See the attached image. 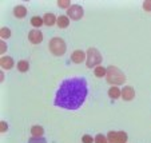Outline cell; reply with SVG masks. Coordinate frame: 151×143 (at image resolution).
I'll return each instance as SVG.
<instances>
[{
  "label": "cell",
  "instance_id": "obj_4",
  "mask_svg": "<svg viewBox=\"0 0 151 143\" xmlns=\"http://www.w3.org/2000/svg\"><path fill=\"white\" fill-rule=\"evenodd\" d=\"M86 63H87V67L91 68V67H98L100 63H102V55L94 47H90L88 51H87V59H86Z\"/></svg>",
  "mask_w": 151,
  "mask_h": 143
},
{
  "label": "cell",
  "instance_id": "obj_16",
  "mask_svg": "<svg viewBox=\"0 0 151 143\" xmlns=\"http://www.w3.org/2000/svg\"><path fill=\"white\" fill-rule=\"evenodd\" d=\"M31 24L36 29H39V27H42L43 24H44V20H43V17H40V16H32L31 17Z\"/></svg>",
  "mask_w": 151,
  "mask_h": 143
},
{
  "label": "cell",
  "instance_id": "obj_7",
  "mask_svg": "<svg viewBox=\"0 0 151 143\" xmlns=\"http://www.w3.org/2000/svg\"><path fill=\"white\" fill-rule=\"evenodd\" d=\"M28 40L31 42L32 44H39L42 43V40H43V34L40 29H32V31H29L28 34Z\"/></svg>",
  "mask_w": 151,
  "mask_h": 143
},
{
  "label": "cell",
  "instance_id": "obj_23",
  "mask_svg": "<svg viewBox=\"0 0 151 143\" xmlns=\"http://www.w3.org/2000/svg\"><path fill=\"white\" fill-rule=\"evenodd\" d=\"M28 143H47V140L44 138H34L32 137L31 139L28 140Z\"/></svg>",
  "mask_w": 151,
  "mask_h": 143
},
{
  "label": "cell",
  "instance_id": "obj_2",
  "mask_svg": "<svg viewBox=\"0 0 151 143\" xmlns=\"http://www.w3.org/2000/svg\"><path fill=\"white\" fill-rule=\"evenodd\" d=\"M106 80L112 86H120L126 82V75L120 71L118 67L110 66L107 68V75H106Z\"/></svg>",
  "mask_w": 151,
  "mask_h": 143
},
{
  "label": "cell",
  "instance_id": "obj_15",
  "mask_svg": "<svg viewBox=\"0 0 151 143\" xmlns=\"http://www.w3.org/2000/svg\"><path fill=\"white\" fill-rule=\"evenodd\" d=\"M31 134L34 138H43L44 134V129L42 126H32L31 127Z\"/></svg>",
  "mask_w": 151,
  "mask_h": 143
},
{
  "label": "cell",
  "instance_id": "obj_26",
  "mask_svg": "<svg viewBox=\"0 0 151 143\" xmlns=\"http://www.w3.org/2000/svg\"><path fill=\"white\" fill-rule=\"evenodd\" d=\"M0 126H1V129H0V131H1V132H6L7 130H8V124H7L6 122H1V123H0Z\"/></svg>",
  "mask_w": 151,
  "mask_h": 143
},
{
  "label": "cell",
  "instance_id": "obj_3",
  "mask_svg": "<svg viewBox=\"0 0 151 143\" xmlns=\"http://www.w3.org/2000/svg\"><path fill=\"white\" fill-rule=\"evenodd\" d=\"M50 51L55 56H63L66 52V42L62 37H52L50 40Z\"/></svg>",
  "mask_w": 151,
  "mask_h": 143
},
{
  "label": "cell",
  "instance_id": "obj_17",
  "mask_svg": "<svg viewBox=\"0 0 151 143\" xmlns=\"http://www.w3.org/2000/svg\"><path fill=\"white\" fill-rule=\"evenodd\" d=\"M16 66H17V70H19L20 72H27L29 70V64L27 60H19Z\"/></svg>",
  "mask_w": 151,
  "mask_h": 143
},
{
  "label": "cell",
  "instance_id": "obj_22",
  "mask_svg": "<svg viewBox=\"0 0 151 143\" xmlns=\"http://www.w3.org/2000/svg\"><path fill=\"white\" fill-rule=\"evenodd\" d=\"M82 142L83 143H95V138H92L91 135H88V134H86L82 137Z\"/></svg>",
  "mask_w": 151,
  "mask_h": 143
},
{
  "label": "cell",
  "instance_id": "obj_25",
  "mask_svg": "<svg viewBox=\"0 0 151 143\" xmlns=\"http://www.w3.org/2000/svg\"><path fill=\"white\" fill-rule=\"evenodd\" d=\"M6 51H7V44L4 43V40H1V42H0V52L4 54Z\"/></svg>",
  "mask_w": 151,
  "mask_h": 143
},
{
  "label": "cell",
  "instance_id": "obj_19",
  "mask_svg": "<svg viewBox=\"0 0 151 143\" xmlns=\"http://www.w3.org/2000/svg\"><path fill=\"white\" fill-rule=\"evenodd\" d=\"M0 36H1V40L8 39V37L11 36V29L7 28V27H1V29H0Z\"/></svg>",
  "mask_w": 151,
  "mask_h": 143
},
{
  "label": "cell",
  "instance_id": "obj_20",
  "mask_svg": "<svg viewBox=\"0 0 151 143\" xmlns=\"http://www.w3.org/2000/svg\"><path fill=\"white\" fill-rule=\"evenodd\" d=\"M58 6H59L60 8H66V9H68L70 7L72 6V4L70 3V0H58Z\"/></svg>",
  "mask_w": 151,
  "mask_h": 143
},
{
  "label": "cell",
  "instance_id": "obj_6",
  "mask_svg": "<svg viewBox=\"0 0 151 143\" xmlns=\"http://www.w3.org/2000/svg\"><path fill=\"white\" fill-rule=\"evenodd\" d=\"M83 15H84V11H83V8L79 6V4H72V6L67 9V16L72 20L82 19Z\"/></svg>",
  "mask_w": 151,
  "mask_h": 143
},
{
  "label": "cell",
  "instance_id": "obj_18",
  "mask_svg": "<svg viewBox=\"0 0 151 143\" xmlns=\"http://www.w3.org/2000/svg\"><path fill=\"white\" fill-rule=\"evenodd\" d=\"M94 74L96 78H103L107 75V68H104L103 66H98V67H95Z\"/></svg>",
  "mask_w": 151,
  "mask_h": 143
},
{
  "label": "cell",
  "instance_id": "obj_24",
  "mask_svg": "<svg viewBox=\"0 0 151 143\" xmlns=\"http://www.w3.org/2000/svg\"><path fill=\"white\" fill-rule=\"evenodd\" d=\"M143 9L146 12H151V0H145L143 3Z\"/></svg>",
  "mask_w": 151,
  "mask_h": 143
},
{
  "label": "cell",
  "instance_id": "obj_12",
  "mask_svg": "<svg viewBox=\"0 0 151 143\" xmlns=\"http://www.w3.org/2000/svg\"><path fill=\"white\" fill-rule=\"evenodd\" d=\"M56 24H58V27H59V28H67V27L70 26V17L67 16V15H66V16H64V15H62V16L58 17Z\"/></svg>",
  "mask_w": 151,
  "mask_h": 143
},
{
  "label": "cell",
  "instance_id": "obj_5",
  "mask_svg": "<svg viewBox=\"0 0 151 143\" xmlns=\"http://www.w3.org/2000/svg\"><path fill=\"white\" fill-rule=\"evenodd\" d=\"M107 139L110 143H127L128 137L124 131H110L107 134Z\"/></svg>",
  "mask_w": 151,
  "mask_h": 143
},
{
  "label": "cell",
  "instance_id": "obj_21",
  "mask_svg": "<svg viewBox=\"0 0 151 143\" xmlns=\"http://www.w3.org/2000/svg\"><path fill=\"white\" fill-rule=\"evenodd\" d=\"M95 143H110V142L107 139V137H104L103 134H98L95 137Z\"/></svg>",
  "mask_w": 151,
  "mask_h": 143
},
{
  "label": "cell",
  "instance_id": "obj_13",
  "mask_svg": "<svg viewBox=\"0 0 151 143\" xmlns=\"http://www.w3.org/2000/svg\"><path fill=\"white\" fill-rule=\"evenodd\" d=\"M14 15L16 17H19V19H23L27 15V8L24 6H16L14 8Z\"/></svg>",
  "mask_w": 151,
  "mask_h": 143
},
{
  "label": "cell",
  "instance_id": "obj_10",
  "mask_svg": "<svg viewBox=\"0 0 151 143\" xmlns=\"http://www.w3.org/2000/svg\"><path fill=\"white\" fill-rule=\"evenodd\" d=\"M0 64H1V68L3 70H11L15 63H14V59H12L11 56H1Z\"/></svg>",
  "mask_w": 151,
  "mask_h": 143
},
{
  "label": "cell",
  "instance_id": "obj_9",
  "mask_svg": "<svg viewBox=\"0 0 151 143\" xmlns=\"http://www.w3.org/2000/svg\"><path fill=\"white\" fill-rule=\"evenodd\" d=\"M135 96V91L131 86H124L122 88V99L123 100H132Z\"/></svg>",
  "mask_w": 151,
  "mask_h": 143
},
{
  "label": "cell",
  "instance_id": "obj_11",
  "mask_svg": "<svg viewBox=\"0 0 151 143\" xmlns=\"http://www.w3.org/2000/svg\"><path fill=\"white\" fill-rule=\"evenodd\" d=\"M43 20H44V24L46 26H48V27H51V26H54V24H56V22H58V17L55 16L54 14H46L44 16H43Z\"/></svg>",
  "mask_w": 151,
  "mask_h": 143
},
{
  "label": "cell",
  "instance_id": "obj_1",
  "mask_svg": "<svg viewBox=\"0 0 151 143\" xmlns=\"http://www.w3.org/2000/svg\"><path fill=\"white\" fill-rule=\"evenodd\" d=\"M88 94L84 78H71L60 83L55 96V106L66 110H78Z\"/></svg>",
  "mask_w": 151,
  "mask_h": 143
},
{
  "label": "cell",
  "instance_id": "obj_14",
  "mask_svg": "<svg viewBox=\"0 0 151 143\" xmlns=\"http://www.w3.org/2000/svg\"><path fill=\"white\" fill-rule=\"evenodd\" d=\"M109 96L111 99H118V98H122V90L116 86H112L111 88L109 90Z\"/></svg>",
  "mask_w": 151,
  "mask_h": 143
},
{
  "label": "cell",
  "instance_id": "obj_8",
  "mask_svg": "<svg viewBox=\"0 0 151 143\" xmlns=\"http://www.w3.org/2000/svg\"><path fill=\"white\" fill-rule=\"evenodd\" d=\"M86 59H87V52H83L82 50H75L71 54V60L74 63H82Z\"/></svg>",
  "mask_w": 151,
  "mask_h": 143
}]
</instances>
